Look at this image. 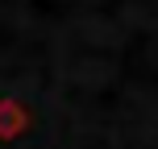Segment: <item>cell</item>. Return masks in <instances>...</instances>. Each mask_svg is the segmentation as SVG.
Wrapping results in <instances>:
<instances>
[{
	"label": "cell",
	"mask_w": 158,
	"mask_h": 149,
	"mask_svg": "<svg viewBox=\"0 0 158 149\" xmlns=\"http://www.w3.org/2000/svg\"><path fill=\"white\" fill-rule=\"evenodd\" d=\"M29 128V112L17 100H0V141H13L17 133Z\"/></svg>",
	"instance_id": "obj_1"
}]
</instances>
